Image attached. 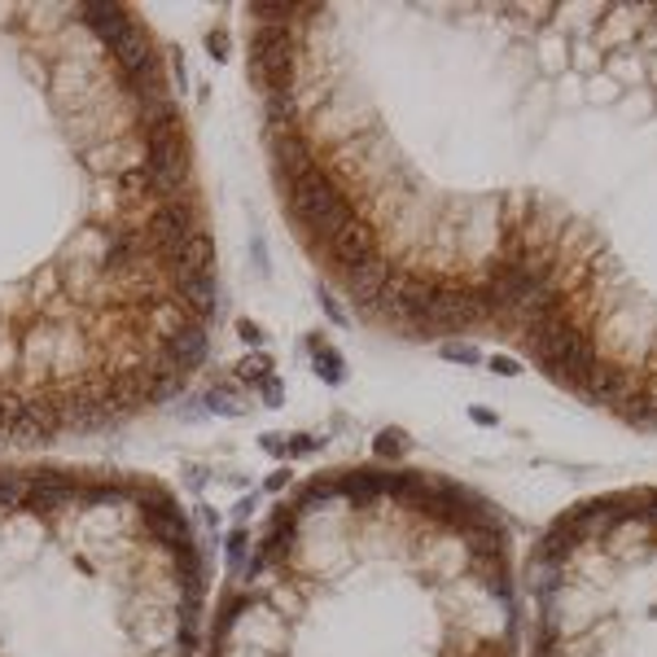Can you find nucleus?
Returning <instances> with one entry per match:
<instances>
[{"mask_svg": "<svg viewBox=\"0 0 657 657\" xmlns=\"http://www.w3.org/2000/svg\"><path fill=\"white\" fill-rule=\"evenodd\" d=\"M211 552L145 469L0 461V657H202Z\"/></svg>", "mask_w": 657, "mask_h": 657, "instance_id": "obj_4", "label": "nucleus"}, {"mask_svg": "<svg viewBox=\"0 0 657 657\" xmlns=\"http://www.w3.org/2000/svg\"><path fill=\"white\" fill-rule=\"evenodd\" d=\"M509 517L413 461L329 465L272 500L237 548L202 657H522Z\"/></svg>", "mask_w": 657, "mask_h": 657, "instance_id": "obj_3", "label": "nucleus"}, {"mask_svg": "<svg viewBox=\"0 0 657 657\" xmlns=\"http://www.w3.org/2000/svg\"><path fill=\"white\" fill-rule=\"evenodd\" d=\"M280 219L347 315L657 430V5H246Z\"/></svg>", "mask_w": 657, "mask_h": 657, "instance_id": "obj_1", "label": "nucleus"}, {"mask_svg": "<svg viewBox=\"0 0 657 657\" xmlns=\"http://www.w3.org/2000/svg\"><path fill=\"white\" fill-rule=\"evenodd\" d=\"M522 657H657V487L565 504L522 561Z\"/></svg>", "mask_w": 657, "mask_h": 657, "instance_id": "obj_5", "label": "nucleus"}, {"mask_svg": "<svg viewBox=\"0 0 657 657\" xmlns=\"http://www.w3.org/2000/svg\"><path fill=\"white\" fill-rule=\"evenodd\" d=\"M215 315L167 40L136 5L0 0V452L154 417L202 373Z\"/></svg>", "mask_w": 657, "mask_h": 657, "instance_id": "obj_2", "label": "nucleus"}]
</instances>
